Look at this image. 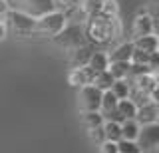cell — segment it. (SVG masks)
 <instances>
[{"instance_id": "obj_28", "label": "cell", "mask_w": 159, "mask_h": 153, "mask_svg": "<svg viewBox=\"0 0 159 153\" xmlns=\"http://www.w3.org/2000/svg\"><path fill=\"white\" fill-rule=\"evenodd\" d=\"M103 125V123H102ZM102 125H98V127H92V129H88V133H89V139L92 141H96L98 145L99 143H103L106 141V135H103V127Z\"/></svg>"}, {"instance_id": "obj_14", "label": "cell", "mask_w": 159, "mask_h": 153, "mask_svg": "<svg viewBox=\"0 0 159 153\" xmlns=\"http://www.w3.org/2000/svg\"><path fill=\"white\" fill-rule=\"evenodd\" d=\"M157 40L159 38L155 36V34H149V36H141V38H135V42H133V46L137 48V50L141 52H157Z\"/></svg>"}, {"instance_id": "obj_27", "label": "cell", "mask_w": 159, "mask_h": 153, "mask_svg": "<svg viewBox=\"0 0 159 153\" xmlns=\"http://www.w3.org/2000/svg\"><path fill=\"white\" fill-rule=\"evenodd\" d=\"M102 12H103V14H107V16H117V14H119V6H117V2H116V0H103V4H102Z\"/></svg>"}, {"instance_id": "obj_2", "label": "cell", "mask_w": 159, "mask_h": 153, "mask_svg": "<svg viewBox=\"0 0 159 153\" xmlns=\"http://www.w3.org/2000/svg\"><path fill=\"white\" fill-rule=\"evenodd\" d=\"M2 20H4V26H6V32H12L20 38H28L34 34L36 18H32L30 14L22 10H8Z\"/></svg>"}, {"instance_id": "obj_37", "label": "cell", "mask_w": 159, "mask_h": 153, "mask_svg": "<svg viewBox=\"0 0 159 153\" xmlns=\"http://www.w3.org/2000/svg\"><path fill=\"white\" fill-rule=\"evenodd\" d=\"M157 52H159V40H157Z\"/></svg>"}, {"instance_id": "obj_5", "label": "cell", "mask_w": 159, "mask_h": 153, "mask_svg": "<svg viewBox=\"0 0 159 153\" xmlns=\"http://www.w3.org/2000/svg\"><path fill=\"white\" fill-rule=\"evenodd\" d=\"M99 103H102V92L96 86L88 83V86L80 88L78 93V107L80 111H99Z\"/></svg>"}, {"instance_id": "obj_1", "label": "cell", "mask_w": 159, "mask_h": 153, "mask_svg": "<svg viewBox=\"0 0 159 153\" xmlns=\"http://www.w3.org/2000/svg\"><path fill=\"white\" fill-rule=\"evenodd\" d=\"M84 34H86V42L92 46L93 44H107L121 34V24H119L117 16H107L103 12H98L86 18Z\"/></svg>"}, {"instance_id": "obj_10", "label": "cell", "mask_w": 159, "mask_h": 153, "mask_svg": "<svg viewBox=\"0 0 159 153\" xmlns=\"http://www.w3.org/2000/svg\"><path fill=\"white\" fill-rule=\"evenodd\" d=\"M131 34H133V38H141V36L153 34V24H151V18H149L147 12H141L135 16L133 26H131Z\"/></svg>"}, {"instance_id": "obj_15", "label": "cell", "mask_w": 159, "mask_h": 153, "mask_svg": "<svg viewBox=\"0 0 159 153\" xmlns=\"http://www.w3.org/2000/svg\"><path fill=\"white\" fill-rule=\"evenodd\" d=\"M129 68H131V62H109L107 72L113 76V80H125Z\"/></svg>"}, {"instance_id": "obj_38", "label": "cell", "mask_w": 159, "mask_h": 153, "mask_svg": "<svg viewBox=\"0 0 159 153\" xmlns=\"http://www.w3.org/2000/svg\"><path fill=\"white\" fill-rule=\"evenodd\" d=\"M6 2H8V4H10V0H6Z\"/></svg>"}, {"instance_id": "obj_3", "label": "cell", "mask_w": 159, "mask_h": 153, "mask_svg": "<svg viewBox=\"0 0 159 153\" xmlns=\"http://www.w3.org/2000/svg\"><path fill=\"white\" fill-rule=\"evenodd\" d=\"M68 18L66 14L58 12V10H52L44 16L36 18V24H34V36H40V38H54L56 34L62 32V28L66 26Z\"/></svg>"}, {"instance_id": "obj_24", "label": "cell", "mask_w": 159, "mask_h": 153, "mask_svg": "<svg viewBox=\"0 0 159 153\" xmlns=\"http://www.w3.org/2000/svg\"><path fill=\"white\" fill-rule=\"evenodd\" d=\"M109 90H111V93L117 100H125L127 93H129V83H127V80H113Z\"/></svg>"}, {"instance_id": "obj_8", "label": "cell", "mask_w": 159, "mask_h": 153, "mask_svg": "<svg viewBox=\"0 0 159 153\" xmlns=\"http://www.w3.org/2000/svg\"><path fill=\"white\" fill-rule=\"evenodd\" d=\"M93 78H96V72L89 66H84V68H72V72H70V76H68V82H70V86H74V88H82V86L92 83Z\"/></svg>"}, {"instance_id": "obj_7", "label": "cell", "mask_w": 159, "mask_h": 153, "mask_svg": "<svg viewBox=\"0 0 159 153\" xmlns=\"http://www.w3.org/2000/svg\"><path fill=\"white\" fill-rule=\"evenodd\" d=\"M20 6H22L20 10L30 14L32 18H40V16H44V14L56 10V8H54V0H22Z\"/></svg>"}, {"instance_id": "obj_29", "label": "cell", "mask_w": 159, "mask_h": 153, "mask_svg": "<svg viewBox=\"0 0 159 153\" xmlns=\"http://www.w3.org/2000/svg\"><path fill=\"white\" fill-rule=\"evenodd\" d=\"M133 48H135V46H133ZM147 56H149L147 52H141V50L135 48L133 54H131V64H141V66H145V64H147Z\"/></svg>"}, {"instance_id": "obj_35", "label": "cell", "mask_w": 159, "mask_h": 153, "mask_svg": "<svg viewBox=\"0 0 159 153\" xmlns=\"http://www.w3.org/2000/svg\"><path fill=\"white\" fill-rule=\"evenodd\" d=\"M151 74H153V78H155V82L159 83V68H157V70H155V72H151Z\"/></svg>"}, {"instance_id": "obj_16", "label": "cell", "mask_w": 159, "mask_h": 153, "mask_svg": "<svg viewBox=\"0 0 159 153\" xmlns=\"http://www.w3.org/2000/svg\"><path fill=\"white\" fill-rule=\"evenodd\" d=\"M116 110L119 111V115H121L123 119H135L137 106L129 100V97H125V100H117V107H116Z\"/></svg>"}, {"instance_id": "obj_22", "label": "cell", "mask_w": 159, "mask_h": 153, "mask_svg": "<svg viewBox=\"0 0 159 153\" xmlns=\"http://www.w3.org/2000/svg\"><path fill=\"white\" fill-rule=\"evenodd\" d=\"M117 107V97L111 93V90H106L102 92V103H99V113H107V111H113Z\"/></svg>"}, {"instance_id": "obj_36", "label": "cell", "mask_w": 159, "mask_h": 153, "mask_svg": "<svg viewBox=\"0 0 159 153\" xmlns=\"http://www.w3.org/2000/svg\"><path fill=\"white\" fill-rule=\"evenodd\" d=\"M10 2H18V4H20V2H22V0H10Z\"/></svg>"}, {"instance_id": "obj_17", "label": "cell", "mask_w": 159, "mask_h": 153, "mask_svg": "<svg viewBox=\"0 0 159 153\" xmlns=\"http://www.w3.org/2000/svg\"><path fill=\"white\" fill-rule=\"evenodd\" d=\"M54 8L58 12L66 14V18H70L72 14L80 10V0H54Z\"/></svg>"}, {"instance_id": "obj_13", "label": "cell", "mask_w": 159, "mask_h": 153, "mask_svg": "<svg viewBox=\"0 0 159 153\" xmlns=\"http://www.w3.org/2000/svg\"><path fill=\"white\" fill-rule=\"evenodd\" d=\"M88 66L92 68L93 72H103V70H107V66H109L107 52L93 50V52H92V58H89V62H88Z\"/></svg>"}, {"instance_id": "obj_34", "label": "cell", "mask_w": 159, "mask_h": 153, "mask_svg": "<svg viewBox=\"0 0 159 153\" xmlns=\"http://www.w3.org/2000/svg\"><path fill=\"white\" fill-rule=\"evenodd\" d=\"M4 36H6V26H4V20L0 18V40H2Z\"/></svg>"}, {"instance_id": "obj_25", "label": "cell", "mask_w": 159, "mask_h": 153, "mask_svg": "<svg viewBox=\"0 0 159 153\" xmlns=\"http://www.w3.org/2000/svg\"><path fill=\"white\" fill-rule=\"evenodd\" d=\"M147 14H149L151 24H153V34L159 38V0H151V2H149Z\"/></svg>"}, {"instance_id": "obj_39", "label": "cell", "mask_w": 159, "mask_h": 153, "mask_svg": "<svg viewBox=\"0 0 159 153\" xmlns=\"http://www.w3.org/2000/svg\"><path fill=\"white\" fill-rule=\"evenodd\" d=\"M157 149H159V147H157Z\"/></svg>"}, {"instance_id": "obj_30", "label": "cell", "mask_w": 159, "mask_h": 153, "mask_svg": "<svg viewBox=\"0 0 159 153\" xmlns=\"http://www.w3.org/2000/svg\"><path fill=\"white\" fill-rule=\"evenodd\" d=\"M145 66H147L149 72H155L157 70V68H159V52H151V54H149Z\"/></svg>"}, {"instance_id": "obj_12", "label": "cell", "mask_w": 159, "mask_h": 153, "mask_svg": "<svg viewBox=\"0 0 159 153\" xmlns=\"http://www.w3.org/2000/svg\"><path fill=\"white\" fill-rule=\"evenodd\" d=\"M133 42L119 44L117 48H113L111 52H107L109 62H131V54H133Z\"/></svg>"}, {"instance_id": "obj_11", "label": "cell", "mask_w": 159, "mask_h": 153, "mask_svg": "<svg viewBox=\"0 0 159 153\" xmlns=\"http://www.w3.org/2000/svg\"><path fill=\"white\" fill-rule=\"evenodd\" d=\"M135 121L139 123V125L157 121V106L153 101H147V103H143V106H139L137 113H135Z\"/></svg>"}, {"instance_id": "obj_32", "label": "cell", "mask_w": 159, "mask_h": 153, "mask_svg": "<svg viewBox=\"0 0 159 153\" xmlns=\"http://www.w3.org/2000/svg\"><path fill=\"white\" fill-rule=\"evenodd\" d=\"M149 101H153L155 106H159V83L153 88V92L149 93Z\"/></svg>"}, {"instance_id": "obj_19", "label": "cell", "mask_w": 159, "mask_h": 153, "mask_svg": "<svg viewBox=\"0 0 159 153\" xmlns=\"http://www.w3.org/2000/svg\"><path fill=\"white\" fill-rule=\"evenodd\" d=\"M139 123L135 119H125L121 123V139H129V141H135L137 139V133H139Z\"/></svg>"}, {"instance_id": "obj_21", "label": "cell", "mask_w": 159, "mask_h": 153, "mask_svg": "<svg viewBox=\"0 0 159 153\" xmlns=\"http://www.w3.org/2000/svg\"><path fill=\"white\" fill-rule=\"evenodd\" d=\"M111 83H113V76L107 70H103V72H96V78H93L92 86H96L99 92H106L111 88Z\"/></svg>"}, {"instance_id": "obj_31", "label": "cell", "mask_w": 159, "mask_h": 153, "mask_svg": "<svg viewBox=\"0 0 159 153\" xmlns=\"http://www.w3.org/2000/svg\"><path fill=\"white\" fill-rule=\"evenodd\" d=\"M99 153H119L116 141H103L99 143Z\"/></svg>"}, {"instance_id": "obj_23", "label": "cell", "mask_w": 159, "mask_h": 153, "mask_svg": "<svg viewBox=\"0 0 159 153\" xmlns=\"http://www.w3.org/2000/svg\"><path fill=\"white\" fill-rule=\"evenodd\" d=\"M82 121L84 125L88 127V129H92V127H98L103 123V115L99 111H84L82 113Z\"/></svg>"}, {"instance_id": "obj_4", "label": "cell", "mask_w": 159, "mask_h": 153, "mask_svg": "<svg viewBox=\"0 0 159 153\" xmlns=\"http://www.w3.org/2000/svg\"><path fill=\"white\" fill-rule=\"evenodd\" d=\"M56 42V46H60L62 50H76L78 46L86 44V34H84V26L82 24H68L62 28V32L56 34L52 38Z\"/></svg>"}, {"instance_id": "obj_18", "label": "cell", "mask_w": 159, "mask_h": 153, "mask_svg": "<svg viewBox=\"0 0 159 153\" xmlns=\"http://www.w3.org/2000/svg\"><path fill=\"white\" fill-rule=\"evenodd\" d=\"M103 135H106V141H119L121 139V123L116 121H103Z\"/></svg>"}, {"instance_id": "obj_33", "label": "cell", "mask_w": 159, "mask_h": 153, "mask_svg": "<svg viewBox=\"0 0 159 153\" xmlns=\"http://www.w3.org/2000/svg\"><path fill=\"white\" fill-rule=\"evenodd\" d=\"M10 10V4L6 2V0H0V18H4V14H6Z\"/></svg>"}, {"instance_id": "obj_20", "label": "cell", "mask_w": 159, "mask_h": 153, "mask_svg": "<svg viewBox=\"0 0 159 153\" xmlns=\"http://www.w3.org/2000/svg\"><path fill=\"white\" fill-rule=\"evenodd\" d=\"M103 0H80V12L84 14V18L93 16V14L102 12Z\"/></svg>"}, {"instance_id": "obj_6", "label": "cell", "mask_w": 159, "mask_h": 153, "mask_svg": "<svg viewBox=\"0 0 159 153\" xmlns=\"http://www.w3.org/2000/svg\"><path fill=\"white\" fill-rule=\"evenodd\" d=\"M135 143L139 145V149H141V151H153V149H157V147H159V121L145 123V125L139 127Z\"/></svg>"}, {"instance_id": "obj_9", "label": "cell", "mask_w": 159, "mask_h": 153, "mask_svg": "<svg viewBox=\"0 0 159 153\" xmlns=\"http://www.w3.org/2000/svg\"><path fill=\"white\" fill-rule=\"evenodd\" d=\"M92 52H93V46L92 44H82L78 46L76 50L70 52V68H84L88 66L89 58H92Z\"/></svg>"}, {"instance_id": "obj_26", "label": "cell", "mask_w": 159, "mask_h": 153, "mask_svg": "<svg viewBox=\"0 0 159 153\" xmlns=\"http://www.w3.org/2000/svg\"><path fill=\"white\" fill-rule=\"evenodd\" d=\"M117 151L119 153H141L139 145L135 141H129V139H119L117 141Z\"/></svg>"}]
</instances>
